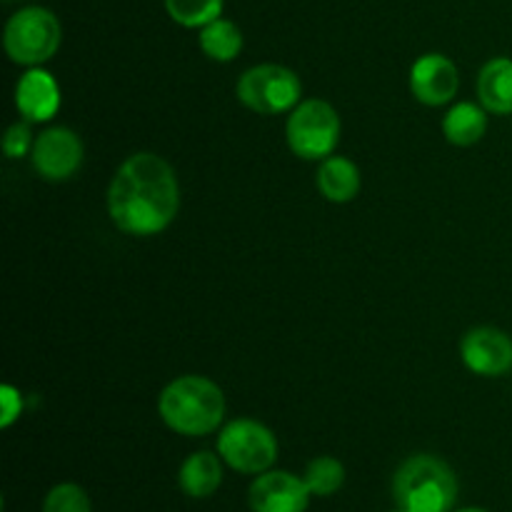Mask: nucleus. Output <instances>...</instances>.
I'll return each mask as SVG.
<instances>
[{
	"label": "nucleus",
	"mask_w": 512,
	"mask_h": 512,
	"mask_svg": "<svg viewBox=\"0 0 512 512\" xmlns=\"http://www.w3.org/2000/svg\"><path fill=\"white\" fill-rule=\"evenodd\" d=\"M485 130H488V115H485L483 105L458 103L443 118V135L448 138V143L458 145V148H470V145L480 143Z\"/></svg>",
	"instance_id": "dca6fc26"
},
{
	"label": "nucleus",
	"mask_w": 512,
	"mask_h": 512,
	"mask_svg": "<svg viewBox=\"0 0 512 512\" xmlns=\"http://www.w3.org/2000/svg\"><path fill=\"white\" fill-rule=\"evenodd\" d=\"M33 145L35 138L28 123H13L3 138V150L8 158H25V155L33 153Z\"/></svg>",
	"instance_id": "412c9836"
},
{
	"label": "nucleus",
	"mask_w": 512,
	"mask_h": 512,
	"mask_svg": "<svg viewBox=\"0 0 512 512\" xmlns=\"http://www.w3.org/2000/svg\"><path fill=\"white\" fill-rule=\"evenodd\" d=\"M43 512H93L90 498L80 485L60 483L48 493L43 503Z\"/></svg>",
	"instance_id": "aec40b11"
},
{
	"label": "nucleus",
	"mask_w": 512,
	"mask_h": 512,
	"mask_svg": "<svg viewBox=\"0 0 512 512\" xmlns=\"http://www.w3.org/2000/svg\"><path fill=\"white\" fill-rule=\"evenodd\" d=\"M238 100L260 115H280L293 110L303 95V83L285 65L265 63L245 70L238 80Z\"/></svg>",
	"instance_id": "423d86ee"
},
{
	"label": "nucleus",
	"mask_w": 512,
	"mask_h": 512,
	"mask_svg": "<svg viewBox=\"0 0 512 512\" xmlns=\"http://www.w3.org/2000/svg\"><path fill=\"white\" fill-rule=\"evenodd\" d=\"M310 495L313 493L298 475L285 470H265L250 485L248 503L253 512H305Z\"/></svg>",
	"instance_id": "9d476101"
},
{
	"label": "nucleus",
	"mask_w": 512,
	"mask_h": 512,
	"mask_svg": "<svg viewBox=\"0 0 512 512\" xmlns=\"http://www.w3.org/2000/svg\"><path fill=\"white\" fill-rule=\"evenodd\" d=\"M460 358L470 373L483 375V378H500L512 368V340L503 330L490 328V325L473 328L465 333L460 343Z\"/></svg>",
	"instance_id": "1a4fd4ad"
},
{
	"label": "nucleus",
	"mask_w": 512,
	"mask_h": 512,
	"mask_svg": "<svg viewBox=\"0 0 512 512\" xmlns=\"http://www.w3.org/2000/svg\"><path fill=\"white\" fill-rule=\"evenodd\" d=\"M478 98L488 113H512V60L493 58L478 75Z\"/></svg>",
	"instance_id": "ddd939ff"
},
{
	"label": "nucleus",
	"mask_w": 512,
	"mask_h": 512,
	"mask_svg": "<svg viewBox=\"0 0 512 512\" xmlns=\"http://www.w3.org/2000/svg\"><path fill=\"white\" fill-rule=\"evenodd\" d=\"M318 190L330 203H350L360 193V170L343 155H330L320 163Z\"/></svg>",
	"instance_id": "2eb2a0df"
},
{
	"label": "nucleus",
	"mask_w": 512,
	"mask_h": 512,
	"mask_svg": "<svg viewBox=\"0 0 512 512\" xmlns=\"http://www.w3.org/2000/svg\"><path fill=\"white\" fill-rule=\"evenodd\" d=\"M288 145L298 158L325 160L335 153L340 143V115L330 103L318 98L300 100L290 110L285 125Z\"/></svg>",
	"instance_id": "39448f33"
},
{
	"label": "nucleus",
	"mask_w": 512,
	"mask_h": 512,
	"mask_svg": "<svg viewBox=\"0 0 512 512\" xmlns=\"http://www.w3.org/2000/svg\"><path fill=\"white\" fill-rule=\"evenodd\" d=\"M393 498L405 512H450L458 500V478L445 460L413 455L395 473Z\"/></svg>",
	"instance_id": "7ed1b4c3"
},
{
	"label": "nucleus",
	"mask_w": 512,
	"mask_h": 512,
	"mask_svg": "<svg viewBox=\"0 0 512 512\" xmlns=\"http://www.w3.org/2000/svg\"><path fill=\"white\" fill-rule=\"evenodd\" d=\"M0 403H3L0 425H3V428H10V425L20 418V413H23V398H20V393L15 388L3 385V388H0Z\"/></svg>",
	"instance_id": "4be33fe9"
},
{
	"label": "nucleus",
	"mask_w": 512,
	"mask_h": 512,
	"mask_svg": "<svg viewBox=\"0 0 512 512\" xmlns=\"http://www.w3.org/2000/svg\"><path fill=\"white\" fill-rule=\"evenodd\" d=\"M225 0H165L170 18L183 28H205L220 18Z\"/></svg>",
	"instance_id": "a211bd4d"
},
{
	"label": "nucleus",
	"mask_w": 512,
	"mask_h": 512,
	"mask_svg": "<svg viewBox=\"0 0 512 512\" xmlns=\"http://www.w3.org/2000/svg\"><path fill=\"white\" fill-rule=\"evenodd\" d=\"M220 460L223 458L208 453V450L188 455L178 473L180 490L190 495V498H210L220 488V483H223V465H220Z\"/></svg>",
	"instance_id": "4468645a"
},
{
	"label": "nucleus",
	"mask_w": 512,
	"mask_h": 512,
	"mask_svg": "<svg viewBox=\"0 0 512 512\" xmlns=\"http://www.w3.org/2000/svg\"><path fill=\"white\" fill-rule=\"evenodd\" d=\"M160 420L173 433L200 438L220 428L225 418V395L220 385L203 375H183L165 385L158 400Z\"/></svg>",
	"instance_id": "f03ea898"
},
{
	"label": "nucleus",
	"mask_w": 512,
	"mask_h": 512,
	"mask_svg": "<svg viewBox=\"0 0 512 512\" xmlns=\"http://www.w3.org/2000/svg\"><path fill=\"white\" fill-rule=\"evenodd\" d=\"M460 88V73L450 58L440 53H428L418 58L410 70V90L423 105L438 108L450 103Z\"/></svg>",
	"instance_id": "9b49d317"
},
{
	"label": "nucleus",
	"mask_w": 512,
	"mask_h": 512,
	"mask_svg": "<svg viewBox=\"0 0 512 512\" xmlns=\"http://www.w3.org/2000/svg\"><path fill=\"white\" fill-rule=\"evenodd\" d=\"M218 453L225 465L245 475H260L278 460L273 430L250 418L233 420L218 435Z\"/></svg>",
	"instance_id": "0eeeda50"
},
{
	"label": "nucleus",
	"mask_w": 512,
	"mask_h": 512,
	"mask_svg": "<svg viewBox=\"0 0 512 512\" xmlns=\"http://www.w3.org/2000/svg\"><path fill=\"white\" fill-rule=\"evenodd\" d=\"M305 485L313 495L328 498V495L338 493L345 483V468L340 460L330 458V455H320V458L310 460L303 475Z\"/></svg>",
	"instance_id": "6ab92c4d"
},
{
	"label": "nucleus",
	"mask_w": 512,
	"mask_h": 512,
	"mask_svg": "<svg viewBox=\"0 0 512 512\" xmlns=\"http://www.w3.org/2000/svg\"><path fill=\"white\" fill-rule=\"evenodd\" d=\"M60 40H63L60 20L40 5L20 8L5 23V53L13 63L25 65V68H40L48 63L58 53Z\"/></svg>",
	"instance_id": "20e7f679"
},
{
	"label": "nucleus",
	"mask_w": 512,
	"mask_h": 512,
	"mask_svg": "<svg viewBox=\"0 0 512 512\" xmlns=\"http://www.w3.org/2000/svg\"><path fill=\"white\" fill-rule=\"evenodd\" d=\"M15 108L28 123H45L60 108V88L43 68H30L15 85Z\"/></svg>",
	"instance_id": "f8f14e48"
},
{
	"label": "nucleus",
	"mask_w": 512,
	"mask_h": 512,
	"mask_svg": "<svg viewBox=\"0 0 512 512\" xmlns=\"http://www.w3.org/2000/svg\"><path fill=\"white\" fill-rule=\"evenodd\" d=\"M180 210V185L168 160L155 153H133L108 188V213L128 235H158Z\"/></svg>",
	"instance_id": "f257e3e1"
},
{
	"label": "nucleus",
	"mask_w": 512,
	"mask_h": 512,
	"mask_svg": "<svg viewBox=\"0 0 512 512\" xmlns=\"http://www.w3.org/2000/svg\"><path fill=\"white\" fill-rule=\"evenodd\" d=\"M393 512H405V510H400V508H398V510H393Z\"/></svg>",
	"instance_id": "b1692460"
},
{
	"label": "nucleus",
	"mask_w": 512,
	"mask_h": 512,
	"mask_svg": "<svg viewBox=\"0 0 512 512\" xmlns=\"http://www.w3.org/2000/svg\"><path fill=\"white\" fill-rule=\"evenodd\" d=\"M30 163L35 173L50 183L73 178L75 170L83 163V140L65 125L45 130L35 138Z\"/></svg>",
	"instance_id": "6e6552de"
},
{
	"label": "nucleus",
	"mask_w": 512,
	"mask_h": 512,
	"mask_svg": "<svg viewBox=\"0 0 512 512\" xmlns=\"http://www.w3.org/2000/svg\"><path fill=\"white\" fill-rule=\"evenodd\" d=\"M458 512H488V510H480V508H463V510H458Z\"/></svg>",
	"instance_id": "5701e85b"
},
{
	"label": "nucleus",
	"mask_w": 512,
	"mask_h": 512,
	"mask_svg": "<svg viewBox=\"0 0 512 512\" xmlns=\"http://www.w3.org/2000/svg\"><path fill=\"white\" fill-rule=\"evenodd\" d=\"M200 48L210 60L230 63L243 50V33H240L233 20L218 18L205 25V28H200Z\"/></svg>",
	"instance_id": "f3484780"
}]
</instances>
